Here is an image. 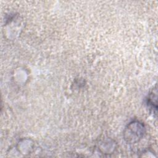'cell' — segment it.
Here are the masks:
<instances>
[{
  "label": "cell",
  "instance_id": "6da1fadb",
  "mask_svg": "<svg viewBox=\"0 0 158 158\" xmlns=\"http://www.w3.org/2000/svg\"><path fill=\"white\" fill-rule=\"evenodd\" d=\"M145 132L146 128L144 124L138 120H133L125 127L123 137L127 143L135 144L143 138Z\"/></svg>",
  "mask_w": 158,
  "mask_h": 158
},
{
  "label": "cell",
  "instance_id": "7a4b0ae2",
  "mask_svg": "<svg viewBox=\"0 0 158 158\" xmlns=\"http://www.w3.org/2000/svg\"><path fill=\"white\" fill-rule=\"evenodd\" d=\"M157 86L156 85L150 91L146 98V104L148 107L155 114L157 111Z\"/></svg>",
  "mask_w": 158,
  "mask_h": 158
}]
</instances>
